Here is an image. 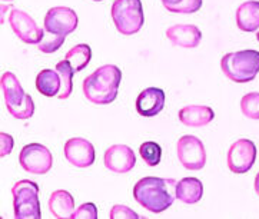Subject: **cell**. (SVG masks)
<instances>
[{
    "instance_id": "1",
    "label": "cell",
    "mask_w": 259,
    "mask_h": 219,
    "mask_svg": "<svg viewBox=\"0 0 259 219\" xmlns=\"http://www.w3.org/2000/svg\"><path fill=\"white\" fill-rule=\"evenodd\" d=\"M178 181L172 178L146 177L136 182L134 198L152 213H160L170 208L176 199Z\"/></svg>"
},
{
    "instance_id": "2",
    "label": "cell",
    "mask_w": 259,
    "mask_h": 219,
    "mask_svg": "<svg viewBox=\"0 0 259 219\" xmlns=\"http://www.w3.org/2000/svg\"><path fill=\"white\" fill-rule=\"evenodd\" d=\"M122 70L115 65H103L83 80L84 98L95 105H109L116 99Z\"/></svg>"
},
{
    "instance_id": "3",
    "label": "cell",
    "mask_w": 259,
    "mask_h": 219,
    "mask_svg": "<svg viewBox=\"0 0 259 219\" xmlns=\"http://www.w3.org/2000/svg\"><path fill=\"white\" fill-rule=\"evenodd\" d=\"M221 69L232 82L248 83L259 73V52L249 49L226 53L221 60Z\"/></svg>"
},
{
    "instance_id": "4",
    "label": "cell",
    "mask_w": 259,
    "mask_h": 219,
    "mask_svg": "<svg viewBox=\"0 0 259 219\" xmlns=\"http://www.w3.org/2000/svg\"><path fill=\"white\" fill-rule=\"evenodd\" d=\"M0 84L3 89L6 108L9 113L16 119H29L33 116L34 103L30 95L23 91L15 73L6 72L0 79Z\"/></svg>"
},
{
    "instance_id": "5",
    "label": "cell",
    "mask_w": 259,
    "mask_h": 219,
    "mask_svg": "<svg viewBox=\"0 0 259 219\" xmlns=\"http://www.w3.org/2000/svg\"><path fill=\"white\" fill-rule=\"evenodd\" d=\"M110 15L117 32L125 36L138 33L145 23L141 0H115Z\"/></svg>"
},
{
    "instance_id": "6",
    "label": "cell",
    "mask_w": 259,
    "mask_h": 219,
    "mask_svg": "<svg viewBox=\"0 0 259 219\" xmlns=\"http://www.w3.org/2000/svg\"><path fill=\"white\" fill-rule=\"evenodd\" d=\"M15 218L17 219H40V202H39V186L33 181L23 179L12 188Z\"/></svg>"
},
{
    "instance_id": "7",
    "label": "cell",
    "mask_w": 259,
    "mask_h": 219,
    "mask_svg": "<svg viewBox=\"0 0 259 219\" xmlns=\"http://www.w3.org/2000/svg\"><path fill=\"white\" fill-rule=\"evenodd\" d=\"M19 163L23 170L33 175H45L52 169L53 156L51 151L40 144H29L22 148Z\"/></svg>"
},
{
    "instance_id": "8",
    "label": "cell",
    "mask_w": 259,
    "mask_h": 219,
    "mask_svg": "<svg viewBox=\"0 0 259 219\" xmlns=\"http://www.w3.org/2000/svg\"><path fill=\"white\" fill-rule=\"evenodd\" d=\"M9 25L12 27L13 33L27 45H37L45 37V30L36 25L33 17L23 10L12 9L9 16Z\"/></svg>"
},
{
    "instance_id": "9",
    "label": "cell",
    "mask_w": 259,
    "mask_h": 219,
    "mask_svg": "<svg viewBox=\"0 0 259 219\" xmlns=\"http://www.w3.org/2000/svg\"><path fill=\"white\" fill-rule=\"evenodd\" d=\"M178 158L182 166L189 170H199L206 163V151L201 139L185 135L178 141Z\"/></svg>"
},
{
    "instance_id": "10",
    "label": "cell",
    "mask_w": 259,
    "mask_h": 219,
    "mask_svg": "<svg viewBox=\"0 0 259 219\" xmlns=\"http://www.w3.org/2000/svg\"><path fill=\"white\" fill-rule=\"evenodd\" d=\"M256 160V146L249 139H238L228 151V168L234 173H246Z\"/></svg>"
},
{
    "instance_id": "11",
    "label": "cell",
    "mask_w": 259,
    "mask_h": 219,
    "mask_svg": "<svg viewBox=\"0 0 259 219\" xmlns=\"http://www.w3.org/2000/svg\"><path fill=\"white\" fill-rule=\"evenodd\" d=\"M79 25V17L75 10L65 6H58L48 10L45 16V30L55 34L73 33Z\"/></svg>"
},
{
    "instance_id": "12",
    "label": "cell",
    "mask_w": 259,
    "mask_h": 219,
    "mask_svg": "<svg viewBox=\"0 0 259 219\" xmlns=\"http://www.w3.org/2000/svg\"><path fill=\"white\" fill-rule=\"evenodd\" d=\"M65 158L76 168H89L95 163V148L83 138H72L65 144Z\"/></svg>"
},
{
    "instance_id": "13",
    "label": "cell",
    "mask_w": 259,
    "mask_h": 219,
    "mask_svg": "<svg viewBox=\"0 0 259 219\" xmlns=\"http://www.w3.org/2000/svg\"><path fill=\"white\" fill-rule=\"evenodd\" d=\"M135 165L136 156L126 145H113L105 152V166L115 173H127Z\"/></svg>"
},
{
    "instance_id": "14",
    "label": "cell",
    "mask_w": 259,
    "mask_h": 219,
    "mask_svg": "<svg viewBox=\"0 0 259 219\" xmlns=\"http://www.w3.org/2000/svg\"><path fill=\"white\" fill-rule=\"evenodd\" d=\"M165 99H166V96L162 89L148 87L139 93V96L136 99V112L145 118L156 116L163 109Z\"/></svg>"
},
{
    "instance_id": "15",
    "label": "cell",
    "mask_w": 259,
    "mask_h": 219,
    "mask_svg": "<svg viewBox=\"0 0 259 219\" xmlns=\"http://www.w3.org/2000/svg\"><path fill=\"white\" fill-rule=\"evenodd\" d=\"M166 37L174 46L193 49L199 46L202 40V32L195 25H174L166 30Z\"/></svg>"
},
{
    "instance_id": "16",
    "label": "cell",
    "mask_w": 259,
    "mask_h": 219,
    "mask_svg": "<svg viewBox=\"0 0 259 219\" xmlns=\"http://www.w3.org/2000/svg\"><path fill=\"white\" fill-rule=\"evenodd\" d=\"M215 118V112L209 106L203 105H189L179 110V120L185 126L201 127L209 125Z\"/></svg>"
},
{
    "instance_id": "17",
    "label": "cell",
    "mask_w": 259,
    "mask_h": 219,
    "mask_svg": "<svg viewBox=\"0 0 259 219\" xmlns=\"http://www.w3.org/2000/svg\"><path fill=\"white\" fill-rule=\"evenodd\" d=\"M236 26L242 32L259 30V2L248 0L236 10Z\"/></svg>"
},
{
    "instance_id": "18",
    "label": "cell",
    "mask_w": 259,
    "mask_h": 219,
    "mask_svg": "<svg viewBox=\"0 0 259 219\" xmlns=\"http://www.w3.org/2000/svg\"><path fill=\"white\" fill-rule=\"evenodd\" d=\"M49 209L58 219H72L75 213V199L67 191H55L49 198Z\"/></svg>"
},
{
    "instance_id": "19",
    "label": "cell",
    "mask_w": 259,
    "mask_h": 219,
    "mask_svg": "<svg viewBox=\"0 0 259 219\" xmlns=\"http://www.w3.org/2000/svg\"><path fill=\"white\" fill-rule=\"evenodd\" d=\"M36 89L46 98H58L62 91V77L58 69H43L36 76Z\"/></svg>"
},
{
    "instance_id": "20",
    "label": "cell",
    "mask_w": 259,
    "mask_h": 219,
    "mask_svg": "<svg viewBox=\"0 0 259 219\" xmlns=\"http://www.w3.org/2000/svg\"><path fill=\"white\" fill-rule=\"evenodd\" d=\"M203 196V185L198 178H184L176 186V198L186 205L198 203Z\"/></svg>"
},
{
    "instance_id": "21",
    "label": "cell",
    "mask_w": 259,
    "mask_h": 219,
    "mask_svg": "<svg viewBox=\"0 0 259 219\" xmlns=\"http://www.w3.org/2000/svg\"><path fill=\"white\" fill-rule=\"evenodd\" d=\"M65 59L69 62V65L75 70V73L82 72L92 59V49L86 43L76 45L75 48H72L70 51L67 52Z\"/></svg>"
},
{
    "instance_id": "22",
    "label": "cell",
    "mask_w": 259,
    "mask_h": 219,
    "mask_svg": "<svg viewBox=\"0 0 259 219\" xmlns=\"http://www.w3.org/2000/svg\"><path fill=\"white\" fill-rule=\"evenodd\" d=\"M56 69L60 73V77H62V91L59 93V99H67L72 92H73V75H75V70L72 69V66L69 65V62L66 59L59 62L56 65Z\"/></svg>"
},
{
    "instance_id": "23",
    "label": "cell",
    "mask_w": 259,
    "mask_h": 219,
    "mask_svg": "<svg viewBox=\"0 0 259 219\" xmlns=\"http://www.w3.org/2000/svg\"><path fill=\"white\" fill-rule=\"evenodd\" d=\"M139 153L148 166H156L162 159V148L156 142H145L139 148Z\"/></svg>"
},
{
    "instance_id": "24",
    "label": "cell",
    "mask_w": 259,
    "mask_h": 219,
    "mask_svg": "<svg viewBox=\"0 0 259 219\" xmlns=\"http://www.w3.org/2000/svg\"><path fill=\"white\" fill-rule=\"evenodd\" d=\"M241 110L246 118L259 119V92L246 93L241 101Z\"/></svg>"
},
{
    "instance_id": "25",
    "label": "cell",
    "mask_w": 259,
    "mask_h": 219,
    "mask_svg": "<svg viewBox=\"0 0 259 219\" xmlns=\"http://www.w3.org/2000/svg\"><path fill=\"white\" fill-rule=\"evenodd\" d=\"M65 39H66V36H63V34H55L45 30V37L42 39V42L37 43V49L43 53H53L62 48Z\"/></svg>"
},
{
    "instance_id": "26",
    "label": "cell",
    "mask_w": 259,
    "mask_h": 219,
    "mask_svg": "<svg viewBox=\"0 0 259 219\" xmlns=\"http://www.w3.org/2000/svg\"><path fill=\"white\" fill-rule=\"evenodd\" d=\"M203 0H184L179 6L170 10V13H181V15H191L196 13L202 8Z\"/></svg>"
},
{
    "instance_id": "27",
    "label": "cell",
    "mask_w": 259,
    "mask_h": 219,
    "mask_svg": "<svg viewBox=\"0 0 259 219\" xmlns=\"http://www.w3.org/2000/svg\"><path fill=\"white\" fill-rule=\"evenodd\" d=\"M72 219H98V208L92 202H86L80 205L73 213Z\"/></svg>"
},
{
    "instance_id": "28",
    "label": "cell",
    "mask_w": 259,
    "mask_h": 219,
    "mask_svg": "<svg viewBox=\"0 0 259 219\" xmlns=\"http://www.w3.org/2000/svg\"><path fill=\"white\" fill-rule=\"evenodd\" d=\"M109 218L110 219H139L141 216L132 209H129L125 205H115L110 213H109Z\"/></svg>"
},
{
    "instance_id": "29",
    "label": "cell",
    "mask_w": 259,
    "mask_h": 219,
    "mask_svg": "<svg viewBox=\"0 0 259 219\" xmlns=\"http://www.w3.org/2000/svg\"><path fill=\"white\" fill-rule=\"evenodd\" d=\"M0 139H2V156H6L12 152V148H13V139L12 136L8 135V134H0Z\"/></svg>"
},
{
    "instance_id": "30",
    "label": "cell",
    "mask_w": 259,
    "mask_h": 219,
    "mask_svg": "<svg viewBox=\"0 0 259 219\" xmlns=\"http://www.w3.org/2000/svg\"><path fill=\"white\" fill-rule=\"evenodd\" d=\"M182 2H184V0H162V3H163V6L166 8L167 12H170L174 8L179 6Z\"/></svg>"
},
{
    "instance_id": "31",
    "label": "cell",
    "mask_w": 259,
    "mask_h": 219,
    "mask_svg": "<svg viewBox=\"0 0 259 219\" xmlns=\"http://www.w3.org/2000/svg\"><path fill=\"white\" fill-rule=\"evenodd\" d=\"M255 192H256L259 196V172L256 173V177H255Z\"/></svg>"
},
{
    "instance_id": "32",
    "label": "cell",
    "mask_w": 259,
    "mask_h": 219,
    "mask_svg": "<svg viewBox=\"0 0 259 219\" xmlns=\"http://www.w3.org/2000/svg\"><path fill=\"white\" fill-rule=\"evenodd\" d=\"M256 39H258V42H259V32H258V33H256Z\"/></svg>"
},
{
    "instance_id": "33",
    "label": "cell",
    "mask_w": 259,
    "mask_h": 219,
    "mask_svg": "<svg viewBox=\"0 0 259 219\" xmlns=\"http://www.w3.org/2000/svg\"><path fill=\"white\" fill-rule=\"evenodd\" d=\"M93 2H102V0H93Z\"/></svg>"
},
{
    "instance_id": "34",
    "label": "cell",
    "mask_w": 259,
    "mask_h": 219,
    "mask_svg": "<svg viewBox=\"0 0 259 219\" xmlns=\"http://www.w3.org/2000/svg\"><path fill=\"white\" fill-rule=\"evenodd\" d=\"M5 2H9V0H5Z\"/></svg>"
}]
</instances>
